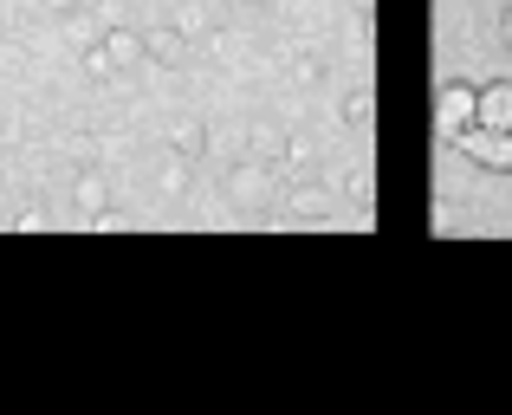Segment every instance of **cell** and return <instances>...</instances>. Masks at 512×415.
Masks as SVG:
<instances>
[{"mask_svg":"<svg viewBox=\"0 0 512 415\" xmlns=\"http://www.w3.org/2000/svg\"><path fill=\"white\" fill-rule=\"evenodd\" d=\"M454 150L474 156L480 169H500V176H512V130H461V137H454Z\"/></svg>","mask_w":512,"mask_h":415,"instance_id":"6da1fadb","label":"cell"},{"mask_svg":"<svg viewBox=\"0 0 512 415\" xmlns=\"http://www.w3.org/2000/svg\"><path fill=\"white\" fill-rule=\"evenodd\" d=\"M435 130L441 137H461V130H474V85H461V78H448L441 85V98H435Z\"/></svg>","mask_w":512,"mask_h":415,"instance_id":"7a4b0ae2","label":"cell"},{"mask_svg":"<svg viewBox=\"0 0 512 415\" xmlns=\"http://www.w3.org/2000/svg\"><path fill=\"white\" fill-rule=\"evenodd\" d=\"M474 130H512V78L474 85Z\"/></svg>","mask_w":512,"mask_h":415,"instance_id":"3957f363","label":"cell"},{"mask_svg":"<svg viewBox=\"0 0 512 415\" xmlns=\"http://www.w3.org/2000/svg\"><path fill=\"white\" fill-rule=\"evenodd\" d=\"M72 208L85 214L91 227H98L104 214H111V182H104L98 169H78V182H72Z\"/></svg>","mask_w":512,"mask_h":415,"instance_id":"277c9868","label":"cell"},{"mask_svg":"<svg viewBox=\"0 0 512 415\" xmlns=\"http://www.w3.org/2000/svg\"><path fill=\"white\" fill-rule=\"evenodd\" d=\"M143 59L163 65V72H182L188 65V39L175 33V26H150V33H143Z\"/></svg>","mask_w":512,"mask_h":415,"instance_id":"5b68a950","label":"cell"},{"mask_svg":"<svg viewBox=\"0 0 512 415\" xmlns=\"http://www.w3.org/2000/svg\"><path fill=\"white\" fill-rule=\"evenodd\" d=\"M331 214V189H318V182H299V189L286 195V221L292 227H318Z\"/></svg>","mask_w":512,"mask_h":415,"instance_id":"8992f818","label":"cell"},{"mask_svg":"<svg viewBox=\"0 0 512 415\" xmlns=\"http://www.w3.org/2000/svg\"><path fill=\"white\" fill-rule=\"evenodd\" d=\"M208 143H214V137H208V124H201L195 111L169 124V150H175V156H188V163H201V156H208Z\"/></svg>","mask_w":512,"mask_h":415,"instance_id":"52a82bcc","label":"cell"},{"mask_svg":"<svg viewBox=\"0 0 512 415\" xmlns=\"http://www.w3.org/2000/svg\"><path fill=\"white\" fill-rule=\"evenodd\" d=\"M98 46L111 52V65H117V72L143 65V33H137V26H104V33H98Z\"/></svg>","mask_w":512,"mask_h":415,"instance_id":"ba28073f","label":"cell"},{"mask_svg":"<svg viewBox=\"0 0 512 415\" xmlns=\"http://www.w3.org/2000/svg\"><path fill=\"white\" fill-rule=\"evenodd\" d=\"M188 182H195V163L175 156V150H163V163H156V195H163V202H182Z\"/></svg>","mask_w":512,"mask_h":415,"instance_id":"9c48e42d","label":"cell"},{"mask_svg":"<svg viewBox=\"0 0 512 415\" xmlns=\"http://www.w3.org/2000/svg\"><path fill=\"white\" fill-rule=\"evenodd\" d=\"M338 117H344V130H357V137H370V124H376V91H370V85H357V91H344V104H338Z\"/></svg>","mask_w":512,"mask_h":415,"instance_id":"30bf717a","label":"cell"},{"mask_svg":"<svg viewBox=\"0 0 512 415\" xmlns=\"http://www.w3.org/2000/svg\"><path fill=\"white\" fill-rule=\"evenodd\" d=\"M344 202L357 208V221H370V208H376V176H370V163H350V169H344Z\"/></svg>","mask_w":512,"mask_h":415,"instance_id":"8fae6325","label":"cell"},{"mask_svg":"<svg viewBox=\"0 0 512 415\" xmlns=\"http://www.w3.org/2000/svg\"><path fill=\"white\" fill-rule=\"evenodd\" d=\"M260 189H266V163H253V156H247V163H234V169H227V195H234L240 208H247V202H260Z\"/></svg>","mask_w":512,"mask_h":415,"instance_id":"7c38bea8","label":"cell"},{"mask_svg":"<svg viewBox=\"0 0 512 415\" xmlns=\"http://www.w3.org/2000/svg\"><path fill=\"white\" fill-rule=\"evenodd\" d=\"M247 156L273 169L279 156H286V130H279V124H253V130H247Z\"/></svg>","mask_w":512,"mask_h":415,"instance_id":"4fadbf2b","label":"cell"},{"mask_svg":"<svg viewBox=\"0 0 512 415\" xmlns=\"http://www.w3.org/2000/svg\"><path fill=\"white\" fill-rule=\"evenodd\" d=\"M286 78H292V85H318V78H325V52H292Z\"/></svg>","mask_w":512,"mask_h":415,"instance_id":"5bb4252c","label":"cell"},{"mask_svg":"<svg viewBox=\"0 0 512 415\" xmlns=\"http://www.w3.org/2000/svg\"><path fill=\"white\" fill-rule=\"evenodd\" d=\"M85 78H91V85H111V78H117V65H111V52H104V46H98V39H85Z\"/></svg>","mask_w":512,"mask_h":415,"instance_id":"9a60e30c","label":"cell"},{"mask_svg":"<svg viewBox=\"0 0 512 415\" xmlns=\"http://www.w3.org/2000/svg\"><path fill=\"white\" fill-rule=\"evenodd\" d=\"M169 26H175V33H182V39H201V33H208V13H201V0H188V7L175 13Z\"/></svg>","mask_w":512,"mask_h":415,"instance_id":"2e32d148","label":"cell"},{"mask_svg":"<svg viewBox=\"0 0 512 415\" xmlns=\"http://www.w3.org/2000/svg\"><path fill=\"white\" fill-rule=\"evenodd\" d=\"M13 227H20V234H39V227H52V214H39V208H20V214H13Z\"/></svg>","mask_w":512,"mask_h":415,"instance_id":"e0dca14e","label":"cell"},{"mask_svg":"<svg viewBox=\"0 0 512 415\" xmlns=\"http://www.w3.org/2000/svg\"><path fill=\"white\" fill-rule=\"evenodd\" d=\"M500 46H506V52H512V7H506V13H500Z\"/></svg>","mask_w":512,"mask_h":415,"instance_id":"ac0fdd59","label":"cell"},{"mask_svg":"<svg viewBox=\"0 0 512 415\" xmlns=\"http://www.w3.org/2000/svg\"><path fill=\"white\" fill-rule=\"evenodd\" d=\"M46 7H52V13H78V0H46Z\"/></svg>","mask_w":512,"mask_h":415,"instance_id":"d6986e66","label":"cell"}]
</instances>
